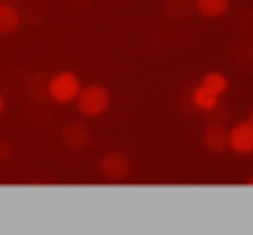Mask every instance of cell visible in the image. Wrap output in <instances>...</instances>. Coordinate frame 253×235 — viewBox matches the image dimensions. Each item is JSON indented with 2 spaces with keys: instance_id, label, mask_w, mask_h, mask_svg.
Masks as SVG:
<instances>
[{
  "instance_id": "cell-10",
  "label": "cell",
  "mask_w": 253,
  "mask_h": 235,
  "mask_svg": "<svg viewBox=\"0 0 253 235\" xmlns=\"http://www.w3.org/2000/svg\"><path fill=\"white\" fill-rule=\"evenodd\" d=\"M191 104H194L200 113H209V110H214V107L220 104V95L209 92L206 86H194V89H191Z\"/></svg>"
},
{
  "instance_id": "cell-17",
  "label": "cell",
  "mask_w": 253,
  "mask_h": 235,
  "mask_svg": "<svg viewBox=\"0 0 253 235\" xmlns=\"http://www.w3.org/2000/svg\"><path fill=\"white\" fill-rule=\"evenodd\" d=\"M247 185H253V179H247Z\"/></svg>"
},
{
  "instance_id": "cell-4",
  "label": "cell",
  "mask_w": 253,
  "mask_h": 235,
  "mask_svg": "<svg viewBox=\"0 0 253 235\" xmlns=\"http://www.w3.org/2000/svg\"><path fill=\"white\" fill-rule=\"evenodd\" d=\"M98 173L107 182H125V179H128V173H131V161L125 158L122 152H107L98 161Z\"/></svg>"
},
{
  "instance_id": "cell-7",
  "label": "cell",
  "mask_w": 253,
  "mask_h": 235,
  "mask_svg": "<svg viewBox=\"0 0 253 235\" xmlns=\"http://www.w3.org/2000/svg\"><path fill=\"white\" fill-rule=\"evenodd\" d=\"M21 9L15 3H0V36H12L21 27Z\"/></svg>"
},
{
  "instance_id": "cell-3",
  "label": "cell",
  "mask_w": 253,
  "mask_h": 235,
  "mask_svg": "<svg viewBox=\"0 0 253 235\" xmlns=\"http://www.w3.org/2000/svg\"><path fill=\"white\" fill-rule=\"evenodd\" d=\"M226 152L235 155H253V125L244 122H232L226 125Z\"/></svg>"
},
{
  "instance_id": "cell-14",
  "label": "cell",
  "mask_w": 253,
  "mask_h": 235,
  "mask_svg": "<svg viewBox=\"0 0 253 235\" xmlns=\"http://www.w3.org/2000/svg\"><path fill=\"white\" fill-rule=\"evenodd\" d=\"M3 107H6V98H3V92H0V113H3Z\"/></svg>"
},
{
  "instance_id": "cell-9",
  "label": "cell",
  "mask_w": 253,
  "mask_h": 235,
  "mask_svg": "<svg viewBox=\"0 0 253 235\" xmlns=\"http://www.w3.org/2000/svg\"><path fill=\"white\" fill-rule=\"evenodd\" d=\"M194 12L203 18H223L229 12V0H194Z\"/></svg>"
},
{
  "instance_id": "cell-8",
  "label": "cell",
  "mask_w": 253,
  "mask_h": 235,
  "mask_svg": "<svg viewBox=\"0 0 253 235\" xmlns=\"http://www.w3.org/2000/svg\"><path fill=\"white\" fill-rule=\"evenodd\" d=\"M194 12V0H164V18L173 24H185Z\"/></svg>"
},
{
  "instance_id": "cell-16",
  "label": "cell",
  "mask_w": 253,
  "mask_h": 235,
  "mask_svg": "<svg viewBox=\"0 0 253 235\" xmlns=\"http://www.w3.org/2000/svg\"><path fill=\"white\" fill-rule=\"evenodd\" d=\"M0 3H15V0H0Z\"/></svg>"
},
{
  "instance_id": "cell-2",
  "label": "cell",
  "mask_w": 253,
  "mask_h": 235,
  "mask_svg": "<svg viewBox=\"0 0 253 235\" xmlns=\"http://www.w3.org/2000/svg\"><path fill=\"white\" fill-rule=\"evenodd\" d=\"M78 92H81V80L75 72H57L48 78V101L69 104L78 98Z\"/></svg>"
},
{
  "instance_id": "cell-1",
  "label": "cell",
  "mask_w": 253,
  "mask_h": 235,
  "mask_svg": "<svg viewBox=\"0 0 253 235\" xmlns=\"http://www.w3.org/2000/svg\"><path fill=\"white\" fill-rule=\"evenodd\" d=\"M75 104H78V110H81L84 116H92V119H95V116L107 113V107H110V92H107L101 83H89V86H81Z\"/></svg>"
},
{
  "instance_id": "cell-5",
  "label": "cell",
  "mask_w": 253,
  "mask_h": 235,
  "mask_svg": "<svg viewBox=\"0 0 253 235\" xmlns=\"http://www.w3.org/2000/svg\"><path fill=\"white\" fill-rule=\"evenodd\" d=\"M60 140H63V146L66 149H72V152H81V149H86L89 146V128L86 125H81V122H69L63 131H60Z\"/></svg>"
},
{
  "instance_id": "cell-13",
  "label": "cell",
  "mask_w": 253,
  "mask_h": 235,
  "mask_svg": "<svg viewBox=\"0 0 253 235\" xmlns=\"http://www.w3.org/2000/svg\"><path fill=\"white\" fill-rule=\"evenodd\" d=\"M12 155H15V146H12L9 140H0V164H3V161H12Z\"/></svg>"
},
{
  "instance_id": "cell-15",
  "label": "cell",
  "mask_w": 253,
  "mask_h": 235,
  "mask_svg": "<svg viewBox=\"0 0 253 235\" xmlns=\"http://www.w3.org/2000/svg\"><path fill=\"white\" fill-rule=\"evenodd\" d=\"M247 122H250V125H253V110H250V116H247Z\"/></svg>"
},
{
  "instance_id": "cell-11",
  "label": "cell",
  "mask_w": 253,
  "mask_h": 235,
  "mask_svg": "<svg viewBox=\"0 0 253 235\" xmlns=\"http://www.w3.org/2000/svg\"><path fill=\"white\" fill-rule=\"evenodd\" d=\"M200 86H206V89L214 92V95H223V92L229 89V80H226L223 72H206L203 80H200Z\"/></svg>"
},
{
  "instance_id": "cell-6",
  "label": "cell",
  "mask_w": 253,
  "mask_h": 235,
  "mask_svg": "<svg viewBox=\"0 0 253 235\" xmlns=\"http://www.w3.org/2000/svg\"><path fill=\"white\" fill-rule=\"evenodd\" d=\"M203 146H206V152H211V155L226 152V125H223V122H209L206 131H203Z\"/></svg>"
},
{
  "instance_id": "cell-12",
  "label": "cell",
  "mask_w": 253,
  "mask_h": 235,
  "mask_svg": "<svg viewBox=\"0 0 253 235\" xmlns=\"http://www.w3.org/2000/svg\"><path fill=\"white\" fill-rule=\"evenodd\" d=\"M30 95H33L36 101H45V98H48V78H45V75H33V78H30Z\"/></svg>"
}]
</instances>
